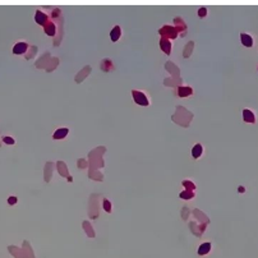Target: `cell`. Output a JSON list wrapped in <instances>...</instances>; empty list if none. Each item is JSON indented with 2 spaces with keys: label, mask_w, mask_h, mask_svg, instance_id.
<instances>
[{
  "label": "cell",
  "mask_w": 258,
  "mask_h": 258,
  "mask_svg": "<svg viewBox=\"0 0 258 258\" xmlns=\"http://www.w3.org/2000/svg\"><path fill=\"white\" fill-rule=\"evenodd\" d=\"M132 95H133V98H134V101L137 102L138 105L141 106H147L149 102H148V98L146 97V95L143 94V92H139V91H133L132 92Z\"/></svg>",
  "instance_id": "6da1fadb"
},
{
  "label": "cell",
  "mask_w": 258,
  "mask_h": 258,
  "mask_svg": "<svg viewBox=\"0 0 258 258\" xmlns=\"http://www.w3.org/2000/svg\"><path fill=\"white\" fill-rule=\"evenodd\" d=\"M26 50H27V44H26V42H18V44H16V46L13 47V53L19 55V54H23Z\"/></svg>",
  "instance_id": "7a4b0ae2"
},
{
  "label": "cell",
  "mask_w": 258,
  "mask_h": 258,
  "mask_svg": "<svg viewBox=\"0 0 258 258\" xmlns=\"http://www.w3.org/2000/svg\"><path fill=\"white\" fill-rule=\"evenodd\" d=\"M68 133H69V131H68L67 128H61V129H58V131L54 133L53 137H54L55 139H63Z\"/></svg>",
  "instance_id": "3957f363"
},
{
  "label": "cell",
  "mask_w": 258,
  "mask_h": 258,
  "mask_svg": "<svg viewBox=\"0 0 258 258\" xmlns=\"http://www.w3.org/2000/svg\"><path fill=\"white\" fill-rule=\"evenodd\" d=\"M211 250V244L210 243H203L202 245H199V248H198V254L199 256H205V254H207Z\"/></svg>",
  "instance_id": "277c9868"
},
{
  "label": "cell",
  "mask_w": 258,
  "mask_h": 258,
  "mask_svg": "<svg viewBox=\"0 0 258 258\" xmlns=\"http://www.w3.org/2000/svg\"><path fill=\"white\" fill-rule=\"evenodd\" d=\"M120 32H121V30H120V27L119 26H116V27H114L112 28V31H111V33H110V37H111V41H114V42H116L119 39H120Z\"/></svg>",
  "instance_id": "5b68a950"
},
{
  "label": "cell",
  "mask_w": 258,
  "mask_h": 258,
  "mask_svg": "<svg viewBox=\"0 0 258 258\" xmlns=\"http://www.w3.org/2000/svg\"><path fill=\"white\" fill-rule=\"evenodd\" d=\"M160 46H161V49H162L166 54H170V51H171V45H170V41H169V40L162 39V40H161Z\"/></svg>",
  "instance_id": "8992f818"
},
{
  "label": "cell",
  "mask_w": 258,
  "mask_h": 258,
  "mask_svg": "<svg viewBox=\"0 0 258 258\" xmlns=\"http://www.w3.org/2000/svg\"><path fill=\"white\" fill-rule=\"evenodd\" d=\"M241 42H243V45H244V46L250 47L253 45V39L250 37L249 35H241Z\"/></svg>",
  "instance_id": "52a82bcc"
},
{
  "label": "cell",
  "mask_w": 258,
  "mask_h": 258,
  "mask_svg": "<svg viewBox=\"0 0 258 258\" xmlns=\"http://www.w3.org/2000/svg\"><path fill=\"white\" fill-rule=\"evenodd\" d=\"M35 19H36V22H37L39 24H45V22H46V16L42 12H37L36 13V16H35Z\"/></svg>",
  "instance_id": "ba28073f"
},
{
  "label": "cell",
  "mask_w": 258,
  "mask_h": 258,
  "mask_svg": "<svg viewBox=\"0 0 258 258\" xmlns=\"http://www.w3.org/2000/svg\"><path fill=\"white\" fill-rule=\"evenodd\" d=\"M178 94H179L180 97L189 96V95H192V88H189V87H179Z\"/></svg>",
  "instance_id": "9c48e42d"
},
{
  "label": "cell",
  "mask_w": 258,
  "mask_h": 258,
  "mask_svg": "<svg viewBox=\"0 0 258 258\" xmlns=\"http://www.w3.org/2000/svg\"><path fill=\"white\" fill-rule=\"evenodd\" d=\"M202 151H203V149H202V146H201L199 143H198V145H196L194 147H193V149H192V155H193V157H194V159H198V157L202 155Z\"/></svg>",
  "instance_id": "30bf717a"
},
{
  "label": "cell",
  "mask_w": 258,
  "mask_h": 258,
  "mask_svg": "<svg viewBox=\"0 0 258 258\" xmlns=\"http://www.w3.org/2000/svg\"><path fill=\"white\" fill-rule=\"evenodd\" d=\"M243 115H244V120L247 121V123H253L254 121V115L250 110H244L243 111Z\"/></svg>",
  "instance_id": "8fae6325"
},
{
  "label": "cell",
  "mask_w": 258,
  "mask_h": 258,
  "mask_svg": "<svg viewBox=\"0 0 258 258\" xmlns=\"http://www.w3.org/2000/svg\"><path fill=\"white\" fill-rule=\"evenodd\" d=\"M45 31H46V33H47V35L53 36V35L55 33V26H54V24H50V26H47Z\"/></svg>",
  "instance_id": "7c38bea8"
},
{
  "label": "cell",
  "mask_w": 258,
  "mask_h": 258,
  "mask_svg": "<svg viewBox=\"0 0 258 258\" xmlns=\"http://www.w3.org/2000/svg\"><path fill=\"white\" fill-rule=\"evenodd\" d=\"M180 197L184 198V199H189V198L193 197V194H192V193H189V192H183L182 194H180Z\"/></svg>",
  "instance_id": "4fadbf2b"
},
{
  "label": "cell",
  "mask_w": 258,
  "mask_h": 258,
  "mask_svg": "<svg viewBox=\"0 0 258 258\" xmlns=\"http://www.w3.org/2000/svg\"><path fill=\"white\" fill-rule=\"evenodd\" d=\"M104 208H105V211H107V212L111 211V205H110L109 201H105V202H104Z\"/></svg>",
  "instance_id": "5bb4252c"
},
{
  "label": "cell",
  "mask_w": 258,
  "mask_h": 258,
  "mask_svg": "<svg viewBox=\"0 0 258 258\" xmlns=\"http://www.w3.org/2000/svg\"><path fill=\"white\" fill-rule=\"evenodd\" d=\"M3 141H4L5 143H8V145H14V139H12L10 137H4Z\"/></svg>",
  "instance_id": "9a60e30c"
},
{
  "label": "cell",
  "mask_w": 258,
  "mask_h": 258,
  "mask_svg": "<svg viewBox=\"0 0 258 258\" xmlns=\"http://www.w3.org/2000/svg\"><path fill=\"white\" fill-rule=\"evenodd\" d=\"M206 8H201L199 9V12H198V14H199V17H205L206 16Z\"/></svg>",
  "instance_id": "2e32d148"
},
{
  "label": "cell",
  "mask_w": 258,
  "mask_h": 258,
  "mask_svg": "<svg viewBox=\"0 0 258 258\" xmlns=\"http://www.w3.org/2000/svg\"><path fill=\"white\" fill-rule=\"evenodd\" d=\"M16 202H17V198H16V197H10V198L8 199V203H9V205H14Z\"/></svg>",
  "instance_id": "e0dca14e"
}]
</instances>
